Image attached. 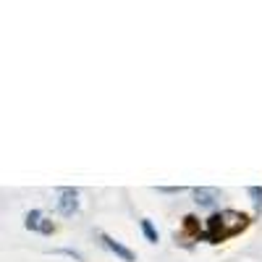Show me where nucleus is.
Instances as JSON below:
<instances>
[{"mask_svg": "<svg viewBox=\"0 0 262 262\" xmlns=\"http://www.w3.org/2000/svg\"><path fill=\"white\" fill-rule=\"evenodd\" d=\"M139 226H142V233L147 236V242L158 244V231H155V226H152V221H142Z\"/></svg>", "mask_w": 262, "mask_h": 262, "instance_id": "8", "label": "nucleus"}, {"mask_svg": "<svg viewBox=\"0 0 262 262\" xmlns=\"http://www.w3.org/2000/svg\"><path fill=\"white\" fill-rule=\"evenodd\" d=\"M24 226L29 228V231H37V233H42V236H53L55 233V223L50 221V217H45L39 210H32V212H27V217H24Z\"/></svg>", "mask_w": 262, "mask_h": 262, "instance_id": "3", "label": "nucleus"}, {"mask_svg": "<svg viewBox=\"0 0 262 262\" xmlns=\"http://www.w3.org/2000/svg\"><path fill=\"white\" fill-rule=\"evenodd\" d=\"M247 191H249L252 202H254V212L259 215V212H262V186H249Z\"/></svg>", "mask_w": 262, "mask_h": 262, "instance_id": "7", "label": "nucleus"}, {"mask_svg": "<svg viewBox=\"0 0 262 262\" xmlns=\"http://www.w3.org/2000/svg\"><path fill=\"white\" fill-rule=\"evenodd\" d=\"M158 191H160V194H179L181 186H158Z\"/></svg>", "mask_w": 262, "mask_h": 262, "instance_id": "9", "label": "nucleus"}, {"mask_svg": "<svg viewBox=\"0 0 262 262\" xmlns=\"http://www.w3.org/2000/svg\"><path fill=\"white\" fill-rule=\"evenodd\" d=\"M58 212L63 217H71L79 212V191L71 186H63L58 189Z\"/></svg>", "mask_w": 262, "mask_h": 262, "instance_id": "2", "label": "nucleus"}, {"mask_svg": "<svg viewBox=\"0 0 262 262\" xmlns=\"http://www.w3.org/2000/svg\"><path fill=\"white\" fill-rule=\"evenodd\" d=\"M100 242H102V247L107 249V252H113L116 257H121L123 262H134L137 259V254L131 252V249H126L121 242H116L113 236H107V233H100Z\"/></svg>", "mask_w": 262, "mask_h": 262, "instance_id": "4", "label": "nucleus"}, {"mask_svg": "<svg viewBox=\"0 0 262 262\" xmlns=\"http://www.w3.org/2000/svg\"><path fill=\"white\" fill-rule=\"evenodd\" d=\"M191 194H194V202L200 207H212L217 200H221V191L210 189V186H196V189H191Z\"/></svg>", "mask_w": 262, "mask_h": 262, "instance_id": "6", "label": "nucleus"}, {"mask_svg": "<svg viewBox=\"0 0 262 262\" xmlns=\"http://www.w3.org/2000/svg\"><path fill=\"white\" fill-rule=\"evenodd\" d=\"M186 236H189V238H196V242H200V238H202L200 217H196V215H186V217H184V226H181V231L176 233V242H179V238L184 242Z\"/></svg>", "mask_w": 262, "mask_h": 262, "instance_id": "5", "label": "nucleus"}, {"mask_svg": "<svg viewBox=\"0 0 262 262\" xmlns=\"http://www.w3.org/2000/svg\"><path fill=\"white\" fill-rule=\"evenodd\" d=\"M252 223V217L247 212H238V210H221V212H212L207 217V226L202 231L200 242H210V244H221L228 242V238L238 236L247 226Z\"/></svg>", "mask_w": 262, "mask_h": 262, "instance_id": "1", "label": "nucleus"}]
</instances>
